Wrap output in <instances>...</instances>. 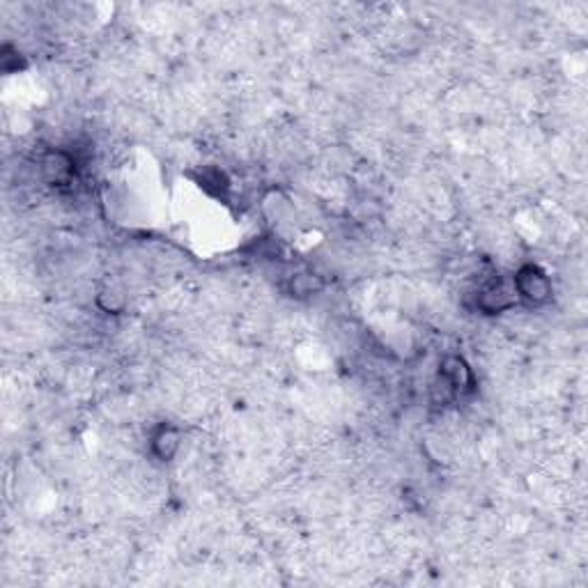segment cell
I'll return each instance as SVG.
<instances>
[{"mask_svg":"<svg viewBox=\"0 0 588 588\" xmlns=\"http://www.w3.org/2000/svg\"><path fill=\"white\" fill-rule=\"evenodd\" d=\"M515 294H517V301H524L528 306H540L545 301H549L552 297V280L545 274L540 267L536 264H524L519 267L517 274L513 276Z\"/></svg>","mask_w":588,"mask_h":588,"instance_id":"obj_1","label":"cell"},{"mask_svg":"<svg viewBox=\"0 0 588 588\" xmlns=\"http://www.w3.org/2000/svg\"><path fill=\"white\" fill-rule=\"evenodd\" d=\"M439 377L444 379L446 384L453 389L455 398L474 391V373H471V368H469L462 356H444V361L439 365Z\"/></svg>","mask_w":588,"mask_h":588,"instance_id":"obj_2","label":"cell"},{"mask_svg":"<svg viewBox=\"0 0 588 588\" xmlns=\"http://www.w3.org/2000/svg\"><path fill=\"white\" fill-rule=\"evenodd\" d=\"M150 449H152V453H155L156 460H161V462H170V460L180 453V449H182L180 430L175 428V425L161 423L159 428L155 430V434H152Z\"/></svg>","mask_w":588,"mask_h":588,"instance_id":"obj_3","label":"cell"}]
</instances>
